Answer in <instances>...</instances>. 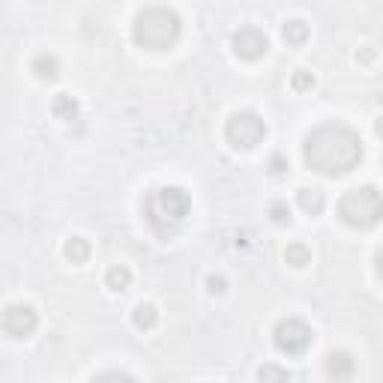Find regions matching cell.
Listing matches in <instances>:
<instances>
[{
    "instance_id": "1",
    "label": "cell",
    "mask_w": 383,
    "mask_h": 383,
    "mask_svg": "<svg viewBox=\"0 0 383 383\" xmlns=\"http://www.w3.org/2000/svg\"><path fill=\"white\" fill-rule=\"evenodd\" d=\"M303 159L323 177H345L362 162V141L345 123H323L303 141Z\"/></svg>"
},
{
    "instance_id": "2",
    "label": "cell",
    "mask_w": 383,
    "mask_h": 383,
    "mask_svg": "<svg viewBox=\"0 0 383 383\" xmlns=\"http://www.w3.org/2000/svg\"><path fill=\"white\" fill-rule=\"evenodd\" d=\"M183 33V21L171 6H147L132 21V39L147 51H168Z\"/></svg>"
},
{
    "instance_id": "3",
    "label": "cell",
    "mask_w": 383,
    "mask_h": 383,
    "mask_svg": "<svg viewBox=\"0 0 383 383\" xmlns=\"http://www.w3.org/2000/svg\"><path fill=\"white\" fill-rule=\"evenodd\" d=\"M189 210H192V198L180 186L156 189V192H150L147 201H144V218L159 237L174 234V231L183 225Z\"/></svg>"
},
{
    "instance_id": "4",
    "label": "cell",
    "mask_w": 383,
    "mask_h": 383,
    "mask_svg": "<svg viewBox=\"0 0 383 383\" xmlns=\"http://www.w3.org/2000/svg\"><path fill=\"white\" fill-rule=\"evenodd\" d=\"M338 216L341 222L350 228H374L383 218V195L374 186H357L341 195L338 201Z\"/></svg>"
},
{
    "instance_id": "5",
    "label": "cell",
    "mask_w": 383,
    "mask_h": 383,
    "mask_svg": "<svg viewBox=\"0 0 383 383\" xmlns=\"http://www.w3.org/2000/svg\"><path fill=\"white\" fill-rule=\"evenodd\" d=\"M225 138L234 150H255L267 138V123L255 111H237L225 123Z\"/></svg>"
},
{
    "instance_id": "6",
    "label": "cell",
    "mask_w": 383,
    "mask_h": 383,
    "mask_svg": "<svg viewBox=\"0 0 383 383\" xmlns=\"http://www.w3.org/2000/svg\"><path fill=\"white\" fill-rule=\"evenodd\" d=\"M311 326L299 318H284L276 323V333H272V341H276V348L287 357H303L311 345Z\"/></svg>"
},
{
    "instance_id": "7",
    "label": "cell",
    "mask_w": 383,
    "mask_h": 383,
    "mask_svg": "<svg viewBox=\"0 0 383 383\" xmlns=\"http://www.w3.org/2000/svg\"><path fill=\"white\" fill-rule=\"evenodd\" d=\"M231 45H234V54L240 60H261L264 54L270 51V39L264 30H257V27H240L231 39Z\"/></svg>"
},
{
    "instance_id": "8",
    "label": "cell",
    "mask_w": 383,
    "mask_h": 383,
    "mask_svg": "<svg viewBox=\"0 0 383 383\" xmlns=\"http://www.w3.org/2000/svg\"><path fill=\"white\" fill-rule=\"evenodd\" d=\"M36 311L33 306H24V303H16V306H6L4 311V333L9 338H30L36 333Z\"/></svg>"
},
{
    "instance_id": "9",
    "label": "cell",
    "mask_w": 383,
    "mask_h": 383,
    "mask_svg": "<svg viewBox=\"0 0 383 383\" xmlns=\"http://www.w3.org/2000/svg\"><path fill=\"white\" fill-rule=\"evenodd\" d=\"M323 372L335 380H348V377H353V372H357V360H353L348 350H333V353H326Z\"/></svg>"
},
{
    "instance_id": "10",
    "label": "cell",
    "mask_w": 383,
    "mask_h": 383,
    "mask_svg": "<svg viewBox=\"0 0 383 383\" xmlns=\"http://www.w3.org/2000/svg\"><path fill=\"white\" fill-rule=\"evenodd\" d=\"M30 70L36 72L39 81H54V78L60 75V63H57L54 54H36L33 63H30Z\"/></svg>"
},
{
    "instance_id": "11",
    "label": "cell",
    "mask_w": 383,
    "mask_h": 383,
    "mask_svg": "<svg viewBox=\"0 0 383 383\" xmlns=\"http://www.w3.org/2000/svg\"><path fill=\"white\" fill-rule=\"evenodd\" d=\"M296 201H299V207H303V213H309V216H321L326 207V198L321 189H299Z\"/></svg>"
},
{
    "instance_id": "12",
    "label": "cell",
    "mask_w": 383,
    "mask_h": 383,
    "mask_svg": "<svg viewBox=\"0 0 383 383\" xmlns=\"http://www.w3.org/2000/svg\"><path fill=\"white\" fill-rule=\"evenodd\" d=\"M282 39H284L287 45H294V48L306 45V39H309V24L299 21V18H291V21L282 27Z\"/></svg>"
},
{
    "instance_id": "13",
    "label": "cell",
    "mask_w": 383,
    "mask_h": 383,
    "mask_svg": "<svg viewBox=\"0 0 383 383\" xmlns=\"http://www.w3.org/2000/svg\"><path fill=\"white\" fill-rule=\"evenodd\" d=\"M90 243L84 240V237H70L66 240V245H63V255L70 257L72 264H87L90 261Z\"/></svg>"
},
{
    "instance_id": "14",
    "label": "cell",
    "mask_w": 383,
    "mask_h": 383,
    "mask_svg": "<svg viewBox=\"0 0 383 383\" xmlns=\"http://www.w3.org/2000/svg\"><path fill=\"white\" fill-rule=\"evenodd\" d=\"M132 323L138 326L141 333H150V330H153V326L159 323V311H156V306H150V303L135 306V311H132Z\"/></svg>"
},
{
    "instance_id": "15",
    "label": "cell",
    "mask_w": 383,
    "mask_h": 383,
    "mask_svg": "<svg viewBox=\"0 0 383 383\" xmlns=\"http://www.w3.org/2000/svg\"><path fill=\"white\" fill-rule=\"evenodd\" d=\"M105 284L111 287V291H117V294L129 291V284H132V270L123 267V264L111 267V270H108V276H105Z\"/></svg>"
},
{
    "instance_id": "16",
    "label": "cell",
    "mask_w": 383,
    "mask_h": 383,
    "mask_svg": "<svg viewBox=\"0 0 383 383\" xmlns=\"http://www.w3.org/2000/svg\"><path fill=\"white\" fill-rule=\"evenodd\" d=\"M51 111H54V117H60V120H75L78 117V102L72 99L70 93H57L54 96V102H51Z\"/></svg>"
},
{
    "instance_id": "17",
    "label": "cell",
    "mask_w": 383,
    "mask_h": 383,
    "mask_svg": "<svg viewBox=\"0 0 383 383\" xmlns=\"http://www.w3.org/2000/svg\"><path fill=\"white\" fill-rule=\"evenodd\" d=\"M284 261L291 264V267H296V270H303V267L311 264V249H309L306 243H291L284 249Z\"/></svg>"
},
{
    "instance_id": "18",
    "label": "cell",
    "mask_w": 383,
    "mask_h": 383,
    "mask_svg": "<svg viewBox=\"0 0 383 383\" xmlns=\"http://www.w3.org/2000/svg\"><path fill=\"white\" fill-rule=\"evenodd\" d=\"M291 87H294L296 93L311 90V87H314V75H311V72H306V70H296V72L291 75Z\"/></svg>"
},
{
    "instance_id": "19",
    "label": "cell",
    "mask_w": 383,
    "mask_h": 383,
    "mask_svg": "<svg viewBox=\"0 0 383 383\" xmlns=\"http://www.w3.org/2000/svg\"><path fill=\"white\" fill-rule=\"evenodd\" d=\"M270 218L276 225H291V210H287V204H282V201L270 204Z\"/></svg>"
},
{
    "instance_id": "20",
    "label": "cell",
    "mask_w": 383,
    "mask_h": 383,
    "mask_svg": "<svg viewBox=\"0 0 383 383\" xmlns=\"http://www.w3.org/2000/svg\"><path fill=\"white\" fill-rule=\"evenodd\" d=\"M257 377H261V380H287L291 374H287L284 368H276V365H264L261 372H257Z\"/></svg>"
},
{
    "instance_id": "21",
    "label": "cell",
    "mask_w": 383,
    "mask_h": 383,
    "mask_svg": "<svg viewBox=\"0 0 383 383\" xmlns=\"http://www.w3.org/2000/svg\"><path fill=\"white\" fill-rule=\"evenodd\" d=\"M207 291H210L213 296H222V294L228 291V282H225V276H210V279H207Z\"/></svg>"
},
{
    "instance_id": "22",
    "label": "cell",
    "mask_w": 383,
    "mask_h": 383,
    "mask_svg": "<svg viewBox=\"0 0 383 383\" xmlns=\"http://www.w3.org/2000/svg\"><path fill=\"white\" fill-rule=\"evenodd\" d=\"M284 171H287V162H284V156L276 153V156L270 159V174H276V177H279V174H284Z\"/></svg>"
},
{
    "instance_id": "23",
    "label": "cell",
    "mask_w": 383,
    "mask_h": 383,
    "mask_svg": "<svg viewBox=\"0 0 383 383\" xmlns=\"http://www.w3.org/2000/svg\"><path fill=\"white\" fill-rule=\"evenodd\" d=\"M96 380H132V374H126V372H105V374H96Z\"/></svg>"
},
{
    "instance_id": "24",
    "label": "cell",
    "mask_w": 383,
    "mask_h": 383,
    "mask_svg": "<svg viewBox=\"0 0 383 383\" xmlns=\"http://www.w3.org/2000/svg\"><path fill=\"white\" fill-rule=\"evenodd\" d=\"M374 270H377V276L383 279V249L377 252V257H374Z\"/></svg>"
},
{
    "instance_id": "25",
    "label": "cell",
    "mask_w": 383,
    "mask_h": 383,
    "mask_svg": "<svg viewBox=\"0 0 383 383\" xmlns=\"http://www.w3.org/2000/svg\"><path fill=\"white\" fill-rule=\"evenodd\" d=\"M357 57H360V60H365V63H372V60H374V51H372V48H365V51H360V54H357Z\"/></svg>"
},
{
    "instance_id": "26",
    "label": "cell",
    "mask_w": 383,
    "mask_h": 383,
    "mask_svg": "<svg viewBox=\"0 0 383 383\" xmlns=\"http://www.w3.org/2000/svg\"><path fill=\"white\" fill-rule=\"evenodd\" d=\"M374 132H377L380 138H383V117H377V120H374Z\"/></svg>"
}]
</instances>
